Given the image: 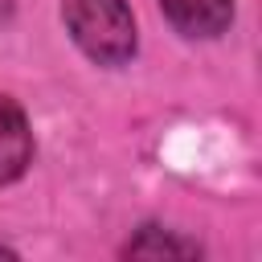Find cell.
Masks as SVG:
<instances>
[{
	"mask_svg": "<svg viewBox=\"0 0 262 262\" xmlns=\"http://www.w3.org/2000/svg\"><path fill=\"white\" fill-rule=\"evenodd\" d=\"M74 45L98 66H123L135 53V12L127 0H61Z\"/></svg>",
	"mask_w": 262,
	"mask_h": 262,
	"instance_id": "obj_1",
	"label": "cell"
},
{
	"mask_svg": "<svg viewBox=\"0 0 262 262\" xmlns=\"http://www.w3.org/2000/svg\"><path fill=\"white\" fill-rule=\"evenodd\" d=\"M33 164V131H29V119L25 111L0 94V188L20 180L25 168Z\"/></svg>",
	"mask_w": 262,
	"mask_h": 262,
	"instance_id": "obj_2",
	"label": "cell"
},
{
	"mask_svg": "<svg viewBox=\"0 0 262 262\" xmlns=\"http://www.w3.org/2000/svg\"><path fill=\"white\" fill-rule=\"evenodd\" d=\"M160 12L168 25L184 37H221L233 20V0H160Z\"/></svg>",
	"mask_w": 262,
	"mask_h": 262,
	"instance_id": "obj_3",
	"label": "cell"
},
{
	"mask_svg": "<svg viewBox=\"0 0 262 262\" xmlns=\"http://www.w3.org/2000/svg\"><path fill=\"white\" fill-rule=\"evenodd\" d=\"M127 254H139V258H160V254H201L196 250V242H184V237H172V233H164L160 237V229L156 225H147L135 242H127Z\"/></svg>",
	"mask_w": 262,
	"mask_h": 262,
	"instance_id": "obj_4",
	"label": "cell"
}]
</instances>
